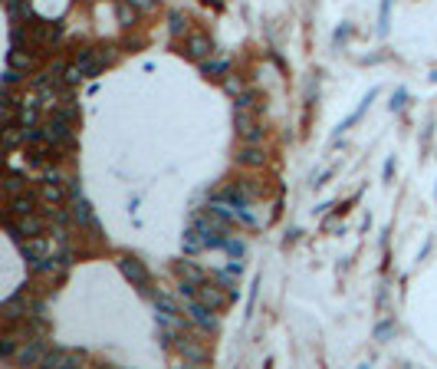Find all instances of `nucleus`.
<instances>
[{"mask_svg": "<svg viewBox=\"0 0 437 369\" xmlns=\"http://www.w3.org/2000/svg\"><path fill=\"white\" fill-rule=\"evenodd\" d=\"M155 307H158V310H165V314H181L178 300H174L171 293H165V290H155Z\"/></svg>", "mask_w": 437, "mask_h": 369, "instance_id": "obj_18", "label": "nucleus"}, {"mask_svg": "<svg viewBox=\"0 0 437 369\" xmlns=\"http://www.w3.org/2000/svg\"><path fill=\"white\" fill-rule=\"evenodd\" d=\"M23 76H27V73H20L17 66L7 63V69H4V86H17V83H20Z\"/></svg>", "mask_w": 437, "mask_h": 369, "instance_id": "obj_24", "label": "nucleus"}, {"mask_svg": "<svg viewBox=\"0 0 437 369\" xmlns=\"http://www.w3.org/2000/svg\"><path fill=\"white\" fill-rule=\"evenodd\" d=\"M85 4H92V0H85Z\"/></svg>", "mask_w": 437, "mask_h": 369, "instance_id": "obj_33", "label": "nucleus"}, {"mask_svg": "<svg viewBox=\"0 0 437 369\" xmlns=\"http://www.w3.org/2000/svg\"><path fill=\"white\" fill-rule=\"evenodd\" d=\"M27 192V178H23L17 168H13L11 175H7V198H13V195H23Z\"/></svg>", "mask_w": 437, "mask_h": 369, "instance_id": "obj_19", "label": "nucleus"}, {"mask_svg": "<svg viewBox=\"0 0 437 369\" xmlns=\"http://www.w3.org/2000/svg\"><path fill=\"white\" fill-rule=\"evenodd\" d=\"M132 7H139V11H151L155 7V0H128Z\"/></svg>", "mask_w": 437, "mask_h": 369, "instance_id": "obj_30", "label": "nucleus"}, {"mask_svg": "<svg viewBox=\"0 0 437 369\" xmlns=\"http://www.w3.org/2000/svg\"><path fill=\"white\" fill-rule=\"evenodd\" d=\"M372 99H375V89H372V93H368V96H365V99H362V106L355 109V112H352V116H349V119H345V122H342L339 129H349V126H355V122L362 119V112H365V109H368V102H372Z\"/></svg>", "mask_w": 437, "mask_h": 369, "instance_id": "obj_22", "label": "nucleus"}, {"mask_svg": "<svg viewBox=\"0 0 437 369\" xmlns=\"http://www.w3.org/2000/svg\"><path fill=\"white\" fill-rule=\"evenodd\" d=\"M256 102H260V99H256V93H250V89H244V93L237 96V109H256Z\"/></svg>", "mask_w": 437, "mask_h": 369, "instance_id": "obj_26", "label": "nucleus"}, {"mask_svg": "<svg viewBox=\"0 0 437 369\" xmlns=\"http://www.w3.org/2000/svg\"><path fill=\"white\" fill-rule=\"evenodd\" d=\"M69 215H73L76 224H96V215H92V208H89V201H85L83 195L79 198H69Z\"/></svg>", "mask_w": 437, "mask_h": 369, "instance_id": "obj_12", "label": "nucleus"}, {"mask_svg": "<svg viewBox=\"0 0 437 369\" xmlns=\"http://www.w3.org/2000/svg\"><path fill=\"white\" fill-rule=\"evenodd\" d=\"M40 195H43V201H46V205H60V201L66 198V188H63V182L43 178V182H40Z\"/></svg>", "mask_w": 437, "mask_h": 369, "instance_id": "obj_13", "label": "nucleus"}, {"mask_svg": "<svg viewBox=\"0 0 437 369\" xmlns=\"http://www.w3.org/2000/svg\"><path fill=\"white\" fill-rule=\"evenodd\" d=\"M178 353L184 356V363H207L211 359V349L204 347V343H197V340H191V337H181V343H178Z\"/></svg>", "mask_w": 437, "mask_h": 369, "instance_id": "obj_6", "label": "nucleus"}, {"mask_svg": "<svg viewBox=\"0 0 437 369\" xmlns=\"http://www.w3.org/2000/svg\"><path fill=\"white\" fill-rule=\"evenodd\" d=\"M85 363V353H79V349H46V356H43L40 366L46 369H79Z\"/></svg>", "mask_w": 437, "mask_h": 369, "instance_id": "obj_2", "label": "nucleus"}, {"mask_svg": "<svg viewBox=\"0 0 437 369\" xmlns=\"http://www.w3.org/2000/svg\"><path fill=\"white\" fill-rule=\"evenodd\" d=\"M234 126H237V135H240L244 142H260V139H263V129L256 126L254 109H237Z\"/></svg>", "mask_w": 437, "mask_h": 369, "instance_id": "obj_4", "label": "nucleus"}, {"mask_svg": "<svg viewBox=\"0 0 437 369\" xmlns=\"http://www.w3.org/2000/svg\"><path fill=\"white\" fill-rule=\"evenodd\" d=\"M224 89L230 93V96H240V93H244V79H240V76H227L224 79Z\"/></svg>", "mask_w": 437, "mask_h": 369, "instance_id": "obj_27", "label": "nucleus"}, {"mask_svg": "<svg viewBox=\"0 0 437 369\" xmlns=\"http://www.w3.org/2000/svg\"><path fill=\"white\" fill-rule=\"evenodd\" d=\"M211 53H214V43L207 33H191V36H188V56H191V60H207Z\"/></svg>", "mask_w": 437, "mask_h": 369, "instance_id": "obj_10", "label": "nucleus"}, {"mask_svg": "<svg viewBox=\"0 0 437 369\" xmlns=\"http://www.w3.org/2000/svg\"><path fill=\"white\" fill-rule=\"evenodd\" d=\"M184 314H188V320H191V323L201 326V330H217V316H214L211 307L204 304V300H197V297H188Z\"/></svg>", "mask_w": 437, "mask_h": 369, "instance_id": "obj_3", "label": "nucleus"}, {"mask_svg": "<svg viewBox=\"0 0 437 369\" xmlns=\"http://www.w3.org/2000/svg\"><path fill=\"white\" fill-rule=\"evenodd\" d=\"M401 106H405V89H401V93L391 99V109H401Z\"/></svg>", "mask_w": 437, "mask_h": 369, "instance_id": "obj_32", "label": "nucleus"}, {"mask_svg": "<svg viewBox=\"0 0 437 369\" xmlns=\"http://www.w3.org/2000/svg\"><path fill=\"white\" fill-rule=\"evenodd\" d=\"M174 271H178V277H181V281H188V283H204L201 267H194L191 261H178V264H174Z\"/></svg>", "mask_w": 437, "mask_h": 369, "instance_id": "obj_16", "label": "nucleus"}, {"mask_svg": "<svg viewBox=\"0 0 437 369\" xmlns=\"http://www.w3.org/2000/svg\"><path fill=\"white\" fill-rule=\"evenodd\" d=\"M168 30H171V36H181V33L188 30V17H184L181 11H171V17H168Z\"/></svg>", "mask_w": 437, "mask_h": 369, "instance_id": "obj_21", "label": "nucleus"}, {"mask_svg": "<svg viewBox=\"0 0 437 369\" xmlns=\"http://www.w3.org/2000/svg\"><path fill=\"white\" fill-rule=\"evenodd\" d=\"M4 7H7L13 23L23 20V17H30V4H27V0H4Z\"/></svg>", "mask_w": 437, "mask_h": 369, "instance_id": "obj_17", "label": "nucleus"}, {"mask_svg": "<svg viewBox=\"0 0 437 369\" xmlns=\"http://www.w3.org/2000/svg\"><path fill=\"white\" fill-rule=\"evenodd\" d=\"M135 11H139V7H132L128 0H122V4H118V11H116L118 23H122V27H132V23H135V17H139Z\"/></svg>", "mask_w": 437, "mask_h": 369, "instance_id": "obj_20", "label": "nucleus"}, {"mask_svg": "<svg viewBox=\"0 0 437 369\" xmlns=\"http://www.w3.org/2000/svg\"><path fill=\"white\" fill-rule=\"evenodd\" d=\"M46 221H50V217H40L36 211H33V215H23V217L4 215V228H7V234H11L17 244H23V241H30V238H40L43 231H46Z\"/></svg>", "mask_w": 437, "mask_h": 369, "instance_id": "obj_1", "label": "nucleus"}, {"mask_svg": "<svg viewBox=\"0 0 437 369\" xmlns=\"http://www.w3.org/2000/svg\"><path fill=\"white\" fill-rule=\"evenodd\" d=\"M224 248L230 250L234 257H240V254H244V244H240V241H234V238H224Z\"/></svg>", "mask_w": 437, "mask_h": 369, "instance_id": "obj_29", "label": "nucleus"}, {"mask_svg": "<svg viewBox=\"0 0 437 369\" xmlns=\"http://www.w3.org/2000/svg\"><path fill=\"white\" fill-rule=\"evenodd\" d=\"M388 7H391V0H382V30H388Z\"/></svg>", "mask_w": 437, "mask_h": 369, "instance_id": "obj_31", "label": "nucleus"}, {"mask_svg": "<svg viewBox=\"0 0 437 369\" xmlns=\"http://www.w3.org/2000/svg\"><path fill=\"white\" fill-rule=\"evenodd\" d=\"M201 73H204V76H217V73H227V63H224V60H217V63H211V60H201Z\"/></svg>", "mask_w": 437, "mask_h": 369, "instance_id": "obj_23", "label": "nucleus"}, {"mask_svg": "<svg viewBox=\"0 0 437 369\" xmlns=\"http://www.w3.org/2000/svg\"><path fill=\"white\" fill-rule=\"evenodd\" d=\"M237 165H250V168H256V165L267 162V152L260 149V142H244L240 149H237Z\"/></svg>", "mask_w": 437, "mask_h": 369, "instance_id": "obj_9", "label": "nucleus"}, {"mask_svg": "<svg viewBox=\"0 0 437 369\" xmlns=\"http://www.w3.org/2000/svg\"><path fill=\"white\" fill-rule=\"evenodd\" d=\"M4 145L7 149H17V145H27V126H20V122H7L4 126Z\"/></svg>", "mask_w": 437, "mask_h": 369, "instance_id": "obj_14", "label": "nucleus"}, {"mask_svg": "<svg viewBox=\"0 0 437 369\" xmlns=\"http://www.w3.org/2000/svg\"><path fill=\"white\" fill-rule=\"evenodd\" d=\"M197 300H204V304L211 307V310H221V307L230 300V293H224L221 287H217V283L204 281V283H197Z\"/></svg>", "mask_w": 437, "mask_h": 369, "instance_id": "obj_8", "label": "nucleus"}, {"mask_svg": "<svg viewBox=\"0 0 437 369\" xmlns=\"http://www.w3.org/2000/svg\"><path fill=\"white\" fill-rule=\"evenodd\" d=\"M7 63H11V66H17L20 73H33V66H36V60H33L30 53H23L20 46L13 43L11 50H7Z\"/></svg>", "mask_w": 437, "mask_h": 369, "instance_id": "obj_15", "label": "nucleus"}, {"mask_svg": "<svg viewBox=\"0 0 437 369\" xmlns=\"http://www.w3.org/2000/svg\"><path fill=\"white\" fill-rule=\"evenodd\" d=\"M96 50H99V60H102L106 66H109V63H116V56H118V53H116V50H118L116 43H102V46H96Z\"/></svg>", "mask_w": 437, "mask_h": 369, "instance_id": "obj_25", "label": "nucleus"}, {"mask_svg": "<svg viewBox=\"0 0 437 369\" xmlns=\"http://www.w3.org/2000/svg\"><path fill=\"white\" fill-rule=\"evenodd\" d=\"M33 211H36V198H33L30 192H23V195L7 198V215L23 217V215H33Z\"/></svg>", "mask_w": 437, "mask_h": 369, "instance_id": "obj_11", "label": "nucleus"}, {"mask_svg": "<svg viewBox=\"0 0 437 369\" xmlns=\"http://www.w3.org/2000/svg\"><path fill=\"white\" fill-rule=\"evenodd\" d=\"M66 195H69V198L83 195V184H79V178H69V182H66Z\"/></svg>", "mask_w": 437, "mask_h": 369, "instance_id": "obj_28", "label": "nucleus"}, {"mask_svg": "<svg viewBox=\"0 0 437 369\" xmlns=\"http://www.w3.org/2000/svg\"><path fill=\"white\" fill-rule=\"evenodd\" d=\"M118 267H122V274H125L128 281L135 283V287H148V271H145V264L139 261V257H118Z\"/></svg>", "mask_w": 437, "mask_h": 369, "instance_id": "obj_7", "label": "nucleus"}, {"mask_svg": "<svg viewBox=\"0 0 437 369\" xmlns=\"http://www.w3.org/2000/svg\"><path fill=\"white\" fill-rule=\"evenodd\" d=\"M46 340L36 337V340H23V347L17 349V359L13 363H20V366H33V363H43V356H46Z\"/></svg>", "mask_w": 437, "mask_h": 369, "instance_id": "obj_5", "label": "nucleus"}]
</instances>
